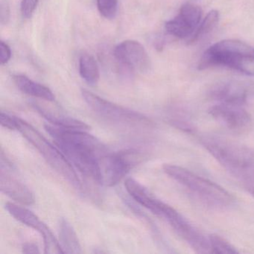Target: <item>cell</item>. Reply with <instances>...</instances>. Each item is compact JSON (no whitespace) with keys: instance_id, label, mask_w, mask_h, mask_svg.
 Here are the masks:
<instances>
[{"instance_id":"obj_1","label":"cell","mask_w":254,"mask_h":254,"mask_svg":"<svg viewBox=\"0 0 254 254\" xmlns=\"http://www.w3.org/2000/svg\"><path fill=\"white\" fill-rule=\"evenodd\" d=\"M58 148L82 175L102 184L99 160L108 154L106 146L87 130L44 126Z\"/></svg>"},{"instance_id":"obj_2","label":"cell","mask_w":254,"mask_h":254,"mask_svg":"<svg viewBox=\"0 0 254 254\" xmlns=\"http://www.w3.org/2000/svg\"><path fill=\"white\" fill-rule=\"evenodd\" d=\"M212 157L233 176L254 183V149L219 137L203 139Z\"/></svg>"},{"instance_id":"obj_3","label":"cell","mask_w":254,"mask_h":254,"mask_svg":"<svg viewBox=\"0 0 254 254\" xmlns=\"http://www.w3.org/2000/svg\"><path fill=\"white\" fill-rule=\"evenodd\" d=\"M163 169L168 176L207 204L217 207H226L234 202V197L225 189L184 168L176 165L165 164Z\"/></svg>"},{"instance_id":"obj_4","label":"cell","mask_w":254,"mask_h":254,"mask_svg":"<svg viewBox=\"0 0 254 254\" xmlns=\"http://www.w3.org/2000/svg\"><path fill=\"white\" fill-rule=\"evenodd\" d=\"M18 131L39 151L44 160L53 169L62 175L71 185L78 190L82 188L81 181L73 166L61 150L47 140L32 125L22 119L16 117Z\"/></svg>"},{"instance_id":"obj_5","label":"cell","mask_w":254,"mask_h":254,"mask_svg":"<svg viewBox=\"0 0 254 254\" xmlns=\"http://www.w3.org/2000/svg\"><path fill=\"white\" fill-rule=\"evenodd\" d=\"M81 95L89 108L105 122L127 129L146 130L154 127V123L140 113L116 105L85 89Z\"/></svg>"},{"instance_id":"obj_6","label":"cell","mask_w":254,"mask_h":254,"mask_svg":"<svg viewBox=\"0 0 254 254\" xmlns=\"http://www.w3.org/2000/svg\"><path fill=\"white\" fill-rule=\"evenodd\" d=\"M145 157L143 153L135 149L107 154L99 160L102 185L115 187Z\"/></svg>"},{"instance_id":"obj_7","label":"cell","mask_w":254,"mask_h":254,"mask_svg":"<svg viewBox=\"0 0 254 254\" xmlns=\"http://www.w3.org/2000/svg\"><path fill=\"white\" fill-rule=\"evenodd\" d=\"M238 56H254V47L239 40H223L204 52L199 62L198 69L227 66L229 61Z\"/></svg>"},{"instance_id":"obj_8","label":"cell","mask_w":254,"mask_h":254,"mask_svg":"<svg viewBox=\"0 0 254 254\" xmlns=\"http://www.w3.org/2000/svg\"><path fill=\"white\" fill-rule=\"evenodd\" d=\"M5 209L16 220L27 227L37 230L44 239V253L47 254H64L60 242L57 240L50 227L40 219L38 215L26 207L14 203H7Z\"/></svg>"},{"instance_id":"obj_9","label":"cell","mask_w":254,"mask_h":254,"mask_svg":"<svg viewBox=\"0 0 254 254\" xmlns=\"http://www.w3.org/2000/svg\"><path fill=\"white\" fill-rule=\"evenodd\" d=\"M211 117L227 130L236 134L248 133L252 127V119L243 105L219 103L209 110Z\"/></svg>"},{"instance_id":"obj_10","label":"cell","mask_w":254,"mask_h":254,"mask_svg":"<svg viewBox=\"0 0 254 254\" xmlns=\"http://www.w3.org/2000/svg\"><path fill=\"white\" fill-rule=\"evenodd\" d=\"M13 171L12 165L4 158L3 154H1V171H0V190L7 196L21 203L30 206L35 203V195L30 189L17 179L11 173Z\"/></svg>"},{"instance_id":"obj_11","label":"cell","mask_w":254,"mask_h":254,"mask_svg":"<svg viewBox=\"0 0 254 254\" xmlns=\"http://www.w3.org/2000/svg\"><path fill=\"white\" fill-rule=\"evenodd\" d=\"M117 61L126 67L139 72H146L151 69V60L146 50L137 41H123L114 50Z\"/></svg>"},{"instance_id":"obj_12","label":"cell","mask_w":254,"mask_h":254,"mask_svg":"<svg viewBox=\"0 0 254 254\" xmlns=\"http://www.w3.org/2000/svg\"><path fill=\"white\" fill-rule=\"evenodd\" d=\"M125 187L129 195L138 204L162 218L169 206L167 203L157 199L148 189L133 178H127L125 181Z\"/></svg>"},{"instance_id":"obj_13","label":"cell","mask_w":254,"mask_h":254,"mask_svg":"<svg viewBox=\"0 0 254 254\" xmlns=\"http://www.w3.org/2000/svg\"><path fill=\"white\" fill-rule=\"evenodd\" d=\"M32 106L53 126L64 127V128L76 129V130H88L90 129V126L84 122L60 113H56V111H50V109H47V108L37 102H32Z\"/></svg>"},{"instance_id":"obj_14","label":"cell","mask_w":254,"mask_h":254,"mask_svg":"<svg viewBox=\"0 0 254 254\" xmlns=\"http://www.w3.org/2000/svg\"><path fill=\"white\" fill-rule=\"evenodd\" d=\"M13 81L19 90L25 94L34 96L38 99H44L48 102L55 101V95L50 88L32 81L24 75H14Z\"/></svg>"},{"instance_id":"obj_15","label":"cell","mask_w":254,"mask_h":254,"mask_svg":"<svg viewBox=\"0 0 254 254\" xmlns=\"http://www.w3.org/2000/svg\"><path fill=\"white\" fill-rule=\"evenodd\" d=\"M59 242L64 252L66 254H81L82 252L81 244L75 230L65 218H62L59 223Z\"/></svg>"},{"instance_id":"obj_16","label":"cell","mask_w":254,"mask_h":254,"mask_svg":"<svg viewBox=\"0 0 254 254\" xmlns=\"http://www.w3.org/2000/svg\"><path fill=\"white\" fill-rule=\"evenodd\" d=\"M213 97L220 103L243 105L246 102V92L236 84H222L213 91Z\"/></svg>"},{"instance_id":"obj_17","label":"cell","mask_w":254,"mask_h":254,"mask_svg":"<svg viewBox=\"0 0 254 254\" xmlns=\"http://www.w3.org/2000/svg\"><path fill=\"white\" fill-rule=\"evenodd\" d=\"M79 72L81 78L91 86L96 85L100 78L97 62L90 55H82L79 59Z\"/></svg>"},{"instance_id":"obj_18","label":"cell","mask_w":254,"mask_h":254,"mask_svg":"<svg viewBox=\"0 0 254 254\" xmlns=\"http://www.w3.org/2000/svg\"><path fill=\"white\" fill-rule=\"evenodd\" d=\"M201 15L202 10L200 6L187 2L181 6L178 17L187 26L196 31V28L201 19Z\"/></svg>"},{"instance_id":"obj_19","label":"cell","mask_w":254,"mask_h":254,"mask_svg":"<svg viewBox=\"0 0 254 254\" xmlns=\"http://www.w3.org/2000/svg\"><path fill=\"white\" fill-rule=\"evenodd\" d=\"M218 20H219V13L218 11L212 10V11H209L201 24L196 29L192 36L190 38V41H189L190 43L195 42L200 38H203L205 35L210 33L218 24Z\"/></svg>"},{"instance_id":"obj_20","label":"cell","mask_w":254,"mask_h":254,"mask_svg":"<svg viewBox=\"0 0 254 254\" xmlns=\"http://www.w3.org/2000/svg\"><path fill=\"white\" fill-rule=\"evenodd\" d=\"M227 67L254 76V56H238L229 61Z\"/></svg>"},{"instance_id":"obj_21","label":"cell","mask_w":254,"mask_h":254,"mask_svg":"<svg viewBox=\"0 0 254 254\" xmlns=\"http://www.w3.org/2000/svg\"><path fill=\"white\" fill-rule=\"evenodd\" d=\"M165 28L169 35L181 39L191 38L194 33V29L185 24L178 17L168 21L165 25Z\"/></svg>"},{"instance_id":"obj_22","label":"cell","mask_w":254,"mask_h":254,"mask_svg":"<svg viewBox=\"0 0 254 254\" xmlns=\"http://www.w3.org/2000/svg\"><path fill=\"white\" fill-rule=\"evenodd\" d=\"M211 252L213 254H239L236 248L227 242L225 239L216 234H212L209 236Z\"/></svg>"},{"instance_id":"obj_23","label":"cell","mask_w":254,"mask_h":254,"mask_svg":"<svg viewBox=\"0 0 254 254\" xmlns=\"http://www.w3.org/2000/svg\"><path fill=\"white\" fill-rule=\"evenodd\" d=\"M97 6L100 14L106 19H114L118 10V0H97Z\"/></svg>"},{"instance_id":"obj_24","label":"cell","mask_w":254,"mask_h":254,"mask_svg":"<svg viewBox=\"0 0 254 254\" xmlns=\"http://www.w3.org/2000/svg\"><path fill=\"white\" fill-rule=\"evenodd\" d=\"M38 0H22L21 12L25 18H30L38 5Z\"/></svg>"},{"instance_id":"obj_25","label":"cell","mask_w":254,"mask_h":254,"mask_svg":"<svg viewBox=\"0 0 254 254\" xmlns=\"http://www.w3.org/2000/svg\"><path fill=\"white\" fill-rule=\"evenodd\" d=\"M0 124L5 128L14 130L17 129V120L16 117H12L5 113L1 112L0 114Z\"/></svg>"},{"instance_id":"obj_26","label":"cell","mask_w":254,"mask_h":254,"mask_svg":"<svg viewBox=\"0 0 254 254\" xmlns=\"http://www.w3.org/2000/svg\"><path fill=\"white\" fill-rule=\"evenodd\" d=\"M10 20V7L7 0H2L0 4V21L2 25L8 24Z\"/></svg>"},{"instance_id":"obj_27","label":"cell","mask_w":254,"mask_h":254,"mask_svg":"<svg viewBox=\"0 0 254 254\" xmlns=\"http://www.w3.org/2000/svg\"><path fill=\"white\" fill-rule=\"evenodd\" d=\"M11 57V50L9 46L6 43L1 41L0 42V62L2 65L5 64L9 62Z\"/></svg>"},{"instance_id":"obj_28","label":"cell","mask_w":254,"mask_h":254,"mask_svg":"<svg viewBox=\"0 0 254 254\" xmlns=\"http://www.w3.org/2000/svg\"><path fill=\"white\" fill-rule=\"evenodd\" d=\"M23 254H40V249L38 245L33 242H26L22 247Z\"/></svg>"},{"instance_id":"obj_29","label":"cell","mask_w":254,"mask_h":254,"mask_svg":"<svg viewBox=\"0 0 254 254\" xmlns=\"http://www.w3.org/2000/svg\"><path fill=\"white\" fill-rule=\"evenodd\" d=\"M247 189H248V192H249L250 194L254 197V185L253 186L251 184V185H249L247 187Z\"/></svg>"}]
</instances>
